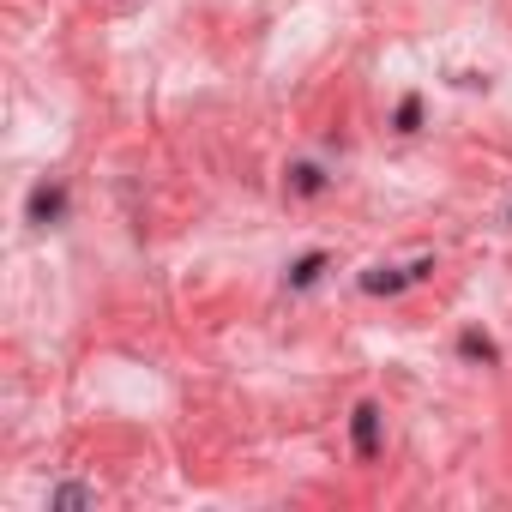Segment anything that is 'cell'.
<instances>
[{
	"label": "cell",
	"mask_w": 512,
	"mask_h": 512,
	"mask_svg": "<svg viewBox=\"0 0 512 512\" xmlns=\"http://www.w3.org/2000/svg\"><path fill=\"white\" fill-rule=\"evenodd\" d=\"M49 506L61 512V506H97V488H85V482H61V488H49Z\"/></svg>",
	"instance_id": "4"
},
{
	"label": "cell",
	"mask_w": 512,
	"mask_h": 512,
	"mask_svg": "<svg viewBox=\"0 0 512 512\" xmlns=\"http://www.w3.org/2000/svg\"><path fill=\"white\" fill-rule=\"evenodd\" d=\"M434 266L428 260H416V266H374V272H362V290L368 296H398L404 284H416V278H428Z\"/></svg>",
	"instance_id": "1"
},
{
	"label": "cell",
	"mask_w": 512,
	"mask_h": 512,
	"mask_svg": "<svg viewBox=\"0 0 512 512\" xmlns=\"http://www.w3.org/2000/svg\"><path fill=\"white\" fill-rule=\"evenodd\" d=\"M290 187H296V193H320V187H326V175H320L314 163H296V169H290Z\"/></svg>",
	"instance_id": "6"
},
{
	"label": "cell",
	"mask_w": 512,
	"mask_h": 512,
	"mask_svg": "<svg viewBox=\"0 0 512 512\" xmlns=\"http://www.w3.org/2000/svg\"><path fill=\"white\" fill-rule=\"evenodd\" d=\"M350 440H356V458H374V452H380V404H356Z\"/></svg>",
	"instance_id": "3"
},
{
	"label": "cell",
	"mask_w": 512,
	"mask_h": 512,
	"mask_svg": "<svg viewBox=\"0 0 512 512\" xmlns=\"http://www.w3.org/2000/svg\"><path fill=\"white\" fill-rule=\"evenodd\" d=\"M422 127V97H404L398 103V133H416Z\"/></svg>",
	"instance_id": "8"
},
{
	"label": "cell",
	"mask_w": 512,
	"mask_h": 512,
	"mask_svg": "<svg viewBox=\"0 0 512 512\" xmlns=\"http://www.w3.org/2000/svg\"><path fill=\"white\" fill-rule=\"evenodd\" d=\"M25 217H31V223H43V229H49V223H61V217H67V187H61V181H43V187L25 199Z\"/></svg>",
	"instance_id": "2"
},
{
	"label": "cell",
	"mask_w": 512,
	"mask_h": 512,
	"mask_svg": "<svg viewBox=\"0 0 512 512\" xmlns=\"http://www.w3.org/2000/svg\"><path fill=\"white\" fill-rule=\"evenodd\" d=\"M320 272H326V253H302V260L290 266V290H308V284H320Z\"/></svg>",
	"instance_id": "5"
},
{
	"label": "cell",
	"mask_w": 512,
	"mask_h": 512,
	"mask_svg": "<svg viewBox=\"0 0 512 512\" xmlns=\"http://www.w3.org/2000/svg\"><path fill=\"white\" fill-rule=\"evenodd\" d=\"M458 350H464L470 362H494V356H500V350H494V344H488L482 332H464V338H458Z\"/></svg>",
	"instance_id": "7"
}]
</instances>
